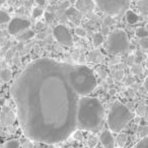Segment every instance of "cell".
I'll return each instance as SVG.
<instances>
[{"label": "cell", "mask_w": 148, "mask_h": 148, "mask_svg": "<svg viewBox=\"0 0 148 148\" xmlns=\"http://www.w3.org/2000/svg\"><path fill=\"white\" fill-rule=\"evenodd\" d=\"M15 122V115L10 108L3 106L0 112V125L7 127V126H12Z\"/></svg>", "instance_id": "cell-8"}, {"label": "cell", "mask_w": 148, "mask_h": 148, "mask_svg": "<svg viewBox=\"0 0 148 148\" xmlns=\"http://www.w3.org/2000/svg\"><path fill=\"white\" fill-rule=\"evenodd\" d=\"M43 13H44V9L42 8V7H40V6H37V7H35V8L33 9L32 16H33L34 18H38L39 16L43 15Z\"/></svg>", "instance_id": "cell-26"}, {"label": "cell", "mask_w": 148, "mask_h": 148, "mask_svg": "<svg viewBox=\"0 0 148 148\" xmlns=\"http://www.w3.org/2000/svg\"><path fill=\"white\" fill-rule=\"evenodd\" d=\"M69 1H70L71 3H75V1H76V0H69Z\"/></svg>", "instance_id": "cell-37"}, {"label": "cell", "mask_w": 148, "mask_h": 148, "mask_svg": "<svg viewBox=\"0 0 148 148\" xmlns=\"http://www.w3.org/2000/svg\"><path fill=\"white\" fill-rule=\"evenodd\" d=\"M103 41H105V39H103V36L101 33L95 34V36H93V45H95V48L99 47L103 43Z\"/></svg>", "instance_id": "cell-19"}, {"label": "cell", "mask_w": 148, "mask_h": 148, "mask_svg": "<svg viewBox=\"0 0 148 148\" xmlns=\"http://www.w3.org/2000/svg\"><path fill=\"white\" fill-rule=\"evenodd\" d=\"M137 132L140 138L146 137V136H148V127L147 126H139Z\"/></svg>", "instance_id": "cell-25"}, {"label": "cell", "mask_w": 148, "mask_h": 148, "mask_svg": "<svg viewBox=\"0 0 148 148\" xmlns=\"http://www.w3.org/2000/svg\"><path fill=\"white\" fill-rule=\"evenodd\" d=\"M75 8L80 13H85L91 11L95 8V0H76L75 1Z\"/></svg>", "instance_id": "cell-10"}, {"label": "cell", "mask_w": 148, "mask_h": 148, "mask_svg": "<svg viewBox=\"0 0 148 148\" xmlns=\"http://www.w3.org/2000/svg\"><path fill=\"white\" fill-rule=\"evenodd\" d=\"M11 75H12L11 70L7 69V68L0 70V80L2 81V82H4V83L9 82L11 79Z\"/></svg>", "instance_id": "cell-14"}, {"label": "cell", "mask_w": 148, "mask_h": 148, "mask_svg": "<svg viewBox=\"0 0 148 148\" xmlns=\"http://www.w3.org/2000/svg\"><path fill=\"white\" fill-rule=\"evenodd\" d=\"M66 14H67V16L69 17L70 19H71L73 23H79V18H80V12H79L78 10H77L75 7H71V8H69L67 11H66Z\"/></svg>", "instance_id": "cell-11"}, {"label": "cell", "mask_w": 148, "mask_h": 148, "mask_svg": "<svg viewBox=\"0 0 148 148\" xmlns=\"http://www.w3.org/2000/svg\"><path fill=\"white\" fill-rule=\"evenodd\" d=\"M69 81L78 95H86L97 87L92 71L86 66H69Z\"/></svg>", "instance_id": "cell-2"}, {"label": "cell", "mask_w": 148, "mask_h": 148, "mask_svg": "<svg viewBox=\"0 0 148 148\" xmlns=\"http://www.w3.org/2000/svg\"><path fill=\"white\" fill-rule=\"evenodd\" d=\"M133 81H134L133 77H132V76H128L127 81H126V84H131V83H133Z\"/></svg>", "instance_id": "cell-33"}, {"label": "cell", "mask_w": 148, "mask_h": 148, "mask_svg": "<svg viewBox=\"0 0 148 148\" xmlns=\"http://www.w3.org/2000/svg\"><path fill=\"white\" fill-rule=\"evenodd\" d=\"M97 6L108 15H117L128 6V0H95Z\"/></svg>", "instance_id": "cell-5"}, {"label": "cell", "mask_w": 148, "mask_h": 148, "mask_svg": "<svg viewBox=\"0 0 148 148\" xmlns=\"http://www.w3.org/2000/svg\"><path fill=\"white\" fill-rule=\"evenodd\" d=\"M97 144H99V138L95 135H89L88 139H87V145H88L89 147L93 148V147H95V146H97Z\"/></svg>", "instance_id": "cell-21"}, {"label": "cell", "mask_w": 148, "mask_h": 148, "mask_svg": "<svg viewBox=\"0 0 148 148\" xmlns=\"http://www.w3.org/2000/svg\"><path fill=\"white\" fill-rule=\"evenodd\" d=\"M135 34H136V37L139 38V39L148 37V32H147V29H146V27H141L136 29Z\"/></svg>", "instance_id": "cell-22"}, {"label": "cell", "mask_w": 148, "mask_h": 148, "mask_svg": "<svg viewBox=\"0 0 148 148\" xmlns=\"http://www.w3.org/2000/svg\"><path fill=\"white\" fill-rule=\"evenodd\" d=\"M0 89H1V83H0Z\"/></svg>", "instance_id": "cell-38"}, {"label": "cell", "mask_w": 148, "mask_h": 148, "mask_svg": "<svg viewBox=\"0 0 148 148\" xmlns=\"http://www.w3.org/2000/svg\"><path fill=\"white\" fill-rule=\"evenodd\" d=\"M106 48L108 52L113 55H121L126 53L129 48V39L126 32L123 29H116L112 32L108 37Z\"/></svg>", "instance_id": "cell-4"}, {"label": "cell", "mask_w": 148, "mask_h": 148, "mask_svg": "<svg viewBox=\"0 0 148 148\" xmlns=\"http://www.w3.org/2000/svg\"><path fill=\"white\" fill-rule=\"evenodd\" d=\"M5 103H6L5 99H3V97H0V108H2L3 106H5Z\"/></svg>", "instance_id": "cell-34"}, {"label": "cell", "mask_w": 148, "mask_h": 148, "mask_svg": "<svg viewBox=\"0 0 148 148\" xmlns=\"http://www.w3.org/2000/svg\"><path fill=\"white\" fill-rule=\"evenodd\" d=\"M29 25H31V23L27 19L23 18V17H14L9 21L8 32L10 35H17L25 29H29Z\"/></svg>", "instance_id": "cell-7"}, {"label": "cell", "mask_w": 148, "mask_h": 148, "mask_svg": "<svg viewBox=\"0 0 148 148\" xmlns=\"http://www.w3.org/2000/svg\"><path fill=\"white\" fill-rule=\"evenodd\" d=\"M99 140H101V145L106 148H112L115 147L116 143H115V139L113 137V134L110 131L109 129H105L101 132V135H99Z\"/></svg>", "instance_id": "cell-9"}, {"label": "cell", "mask_w": 148, "mask_h": 148, "mask_svg": "<svg viewBox=\"0 0 148 148\" xmlns=\"http://www.w3.org/2000/svg\"><path fill=\"white\" fill-rule=\"evenodd\" d=\"M140 47H141L144 51H146V50H147V48H148V39H147V37L140 39Z\"/></svg>", "instance_id": "cell-29"}, {"label": "cell", "mask_w": 148, "mask_h": 148, "mask_svg": "<svg viewBox=\"0 0 148 148\" xmlns=\"http://www.w3.org/2000/svg\"><path fill=\"white\" fill-rule=\"evenodd\" d=\"M147 147H148V136L141 138V140L138 141L134 145V148H147Z\"/></svg>", "instance_id": "cell-20"}, {"label": "cell", "mask_w": 148, "mask_h": 148, "mask_svg": "<svg viewBox=\"0 0 148 148\" xmlns=\"http://www.w3.org/2000/svg\"><path fill=\"white\" fill-rule=\"evenodd\" d=\"M0 70H1V67H0Z\"/></svg>", "instance_id": "cell-39"}, {"label": "cell", "mask_w": 148, "mask_h": 148, "mask_svg": "<svg viewBox=\"0 0 148 148\" xmlns=\"http://www.w3.org/2000/svg\"><path fill=\"white\" fill-rule=\"evenodd\" d=\"M89 62H92V63H99V62L103 61V55L99 51V50H95V51L90 52L88 54V57H87Z\"/></svg>", "instance_id": "cell-12"}, {"label": "cell", "mask_w": 148, "mask_h": 148, "mask_svg": "<svg viewBox=\"0 0 148 148\" xmlns=\"http://www.w3.org/2000/svg\"><path fill=\"white\" fill-rule=\"evenodd\" d=\"M131 71L133 74H135V75H140V74L142 73V67L140 64H135V65H133L131 67Z\"/></svg>", "instance_id": "cell-27"}, {"label": "cell", "mask_w": 148, "mask_h": 148, "mask_svg": "<svg viewBox=\"0 0 148 148\" xmlns=\"http://www.w3.org/2000/svg\"><path fill=\"white\" fill-rule=\"evenodd\" d=\"M9 21H10V15L4 10H0V25L9 23Z\"/></svg>", "instance_id": "cell-23"}, {"label": "cell", "mask_w": 148, "mask_h": 148, "mask_svg": "<svg viewBox=\"0 0 148 148\" xmlns=\"http://www.w3.org/2000/svg\"><path fill=\"white\" fill-rule=\"evenodd\" d=\"M146 111H147L146 105L141 103V105L138 106L137 109H136V114H137V116H139V117L141 118V117H144V116L146 115Z\"/></svg>", "instance_id": "cell-24"}, {"label": "cell", "mask_w": 148, "mask_h": 148, "mask_svg": "<svg viewBox=\"0 0 148 148\" xmlns=\"http://www.w3.org/2000/svg\"><path fill=\"white\" fill-rule=\"evenodd\" d=\"M19 34H21V35L17 38H18V40H21V41H27V40L32 39V38L35 36V33H34L32 29H25V31H23Z\"/></svg>", "instance_id": "cell-16"}, {"label": "cell", "mask_w": 148, "mask_h": 148, "mask_svg": "<svg viewBox=\"0 0 148 148\" xmlns=\"http://www.w3.org/2000/svg\"><path fill=\"white\" fill-rule=\"evenodd\" d=\"M21 146V142L18 139H11L8 140L3 144V147H8V148H17Z\"/></svg>", "instance_id": "cell-18"}, {"label": "cell", "mask_w": 148, "mask_h": 148, "mask_svg": "<svg viewBox=\"0 0 148 148\" xmlns=\"http://www.w3.org/2000/svg\"><path fill=\"white\" fill-rule=\"evenodd\" d=\"M126 19H127V21L130 25H135V23H137L138 21H139V17H138V15L136 14L135 12L129 10L126 12Z\"/></svg>", "instance_id": "cell-15"}, {"label": "cell", "mask_w": 148, "mask_h": 148, "mask_svg": "<svg viewBox=\"0 0 148 148\" xmlns=\"http://www.w3.org/2000/svg\"><path fill=\"white\" fill-rule=\"evenodd\" d=\"M35 1L38 3V5H40V6H44V5L46 4V0H35Z\"/></svg>", "instance_id": "cell-32"}, {"label": "cell", "mask_w": 148, "mask_h": 148, "mask_svg": "<svg viewBox=\"0 0 148 148\" xmlns=\"http://www.w3.org/2000/svg\"><path fill=\"white\" fill-rule=\"evenodd\" d=\"M128 142V134L127 133H124V132H119L118 133V136L116 138V142L117 143V146L119 147H124V146L127 144Z\"/></svg>", "instance_id": "cell-13"}, {"label": "cell", "mask_w": 148, "mask_h": 148, "mask_svg": "<svg viewBox=\"0 0 148 148\" xmlns=\"http://www.w3.org/2000/svg\"><path fill=\"white\" fill-rule=\"evenodd\" d=\"M143 86H144V89H145V90H147V89H148V86H147V79H145V80H144Z\"/></svg>", "instance_id": "cell-35"}, {"label": "cell", "mask_w": 148, "mask_h": 148, "mask_svg": "<svg viewBox=\"0 0 148 148\" xmlns=\"http://www.w3.org/2000/svg\"><path fill=\"white\" fill-rule=\"evenodd\" d=\"M74 138H75V140H77V141H81V140L83 139L82 132H81V131L75 132V134H74Z\"/></svg>", "instance_id": "cell-30"}, {"label": "cell", "mask_w": 148, "mask_h": 148, "mask_svg": "<svg viewBox=\"0 0 148 148\" xmlns=\"http://www.w3.org/2000/svg\"><path fill=\"white\" fill-rule=\"evenodd\" d=\"M137 6L139 11L142 13L143 15L147 14V0H138L137 1Z\"/></svg>", "instance_id": "cell-17"}, {"label": "cell", "mask_w": 148, "mask_h": 148, "mask_svg": "<svg viewBox=\"0 0 148 148\" xmlns=\"http://www.w3.org/2000/svg\"><path fill=\"white\" fill-rule=\"evenodd\" d=\"M134 119V114L121 101H115L108 114L107 123L109 130L114 133L121 132L130 121Z\"/></svg>", "instance_id": "cell-3"}, {"label": "cell", "mask_w": 148, "mask_h": 148, "mask_svg": "<svg viewBox=\"0 0 148 148\" xmlns=\"http://www.w3.org/2000/svg\"><path fill=\"white\" fill-rule=\"evenodd\" d=\"M128 95L130 97H136V91L134 89H128Z\"/></svg>", "instance_id": "cell-31"}, {"label": "cell", "mask_w": 148, "mask_h": 148, "mask_svg": "<svg viewBox=\"0 0 148 148\" xmlns=\"http://www.w3.org/2000/svg\"><path fill=\"white\" fill-rule=\"evenodd\" d=\"M105 110L103 105L95 97H81L77 109V127L81 130L97 133L103 127Z\"/></svg>", "instance_id": "cell-1"}, {"label": "cell", "mask_w": 148, "mask_h": 148, "mask_svg": "<svg viewBox=\"0 0 148 148\" xmlns=\"http://www.w3.org/2000/svg\"><path fill=\"white\" fill-rule=\"evenodd\" d=\"M5 1H6V0H0V5H2L3 3L5 2Z\"/></svg>", "instance_id": "cell-36"}, {"label": "cell", "mask_w": 148, "mask_h": 148, "mask_svg": "<svg viewBox=\"0 0 148 148\" xmlns=\"http://www.w3.org/2000/svg\"><path fill=\"white\" fill-rule=\"evenodd\" d=\"M53 35L59 44L63 46H71L73 39L69 29L63 25H59L54 29Z\"/></svg>", "instance_id": "cell-6"}, {"label": "cell", "mask_w": 148, "mask_h": 148, "mask_svg": "<svg viewBox=\"0 0 148 148\" xmlns=\"http://www.w3.org/2000/svg\"><path fill=\"white\" fill-rule=\"evenodd\" d=\"M74 32H75V35L78 36V37H85V36H86V31H85L83 27H75Z\"/></svg>", "instance_id": "cell-28"}]
</instances>
